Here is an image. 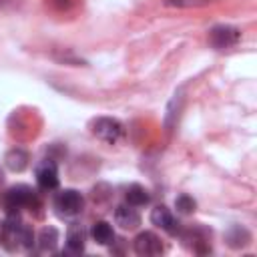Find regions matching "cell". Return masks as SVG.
<instances>
[{
    "instance_id": "obj_1",
    "label": "cell",
    "mask_w": 257,
    "mask_h": 257,
    "mask_svg": "<svg viewBox=\"0 0 257 257\" xmlns=\"http://www.w3.org/2000/svg\"><path fill=\"white\" fill-rule=\"evenodd\" d=\"M82 207H84V199L74 189H64L54 199V209L62 217H74L82 211Z\"/></svg>"
},
{
    "instance_id": "obj_2",
    "label": "cell",
    "mask_w": 257,
    "mask_h": 257,
    "mask_svg": "<svg viewBox=\"0 0 257 257\" xmlns=\"http://www.w3.org/2000/svg\"><path fill=\"white\" fill-rule=\"evenodd\" d=\"M92 133H94V137H98L104 143H118L122 139L124 128L116 118L100 116V118L92 120Z\"/></svg>"
},
{
    "instance_id": "obj_3",
    "label": "cell",
    "mask_w": 257,
    "mask_h": 257,
    "mask_svg": "<svg viewBox=\"0 0 257 257\" xmlns=\"http://www.w3.org/2000/svg\"><path fill=\"white\" fill-rule=\"evenodd\" d=\"M34 201H36V195H34L32 187H28V185H14L4 195V205L10 211L22 209V207H30Z\"/></svg>"
},
{
    "instance_id": "obj_4",
    "label": "cell",
    "mask_w": 257,
    "mask_h": 257,
    "mask_svg": "<svg viewBox=\"0 0 257 257\" xmlns=\"http://www.w3.org/2000/svg\"><path fill=\"white\" fill-rule=\"evenodd\" d=\"M133 247H135V253L143 255V257H151V255L163 253V243H161V239L153 231L139 233L135 237V241H133Z\"/></svg>"
},
{
    "instance_id": "obj_5",
    "label": "cell",
    "mask_w": 257,
    "mask_h": 257,
    "mask_svg": "<svg viewBox=\"0 0 257 257\" xmlns=\"http://www.w3.org/2000/svg\"><path fill=\"white\" fill-rule=\"evenodd\" d=\"M239 40V30L233 28V26H225V24H219L215 28H211L209 32V42L219 48V50H225V48H231L235 46Z\"/></svg>"
},
{
    "instance_id": "obj_6",
    "label": "cell",
    "mask_w": 257,
    "mask_h": 257,
    "mask_svg": "<svg viewBox=\"0 0 257 257\" xmlns=\"http://www.w3.org/2000/svg\"><path fill=\"white\" fill-rule=\"evenodd\" d=\"M114 223L120 227V229H137L141 225V215L133 209V205H118L114 209Z\"/></svg>"
},
{
    "instance_id": "obj_7",
    "label": "cell",
    "mask_w": 257,
    "mask_h": 257,
    "mask_svg": "<svg viewBox=\"0 0 257 257\" xmlns=\"http://www.w3.org/2000/svg\"><path fill=\"white\" fill-rule=\"evenodd\" d=\"M58 169L54 163H44L36 171V183L42 189H56L58 187Z\"/></svg>"
},
{
    "instance_id": "obj_8",
    "label": "cell",
    "mask_w": 257,
    "mask_h": 257,
    "mask_svg": "<svg viewBox=\"0 0 257 257\" xmlns=\"http://www.w3.org/2000/svg\"><path fill=\"white\" fill-rule=\"evenodd\" d=\"M151 221H153V225H157V227H161L169 233H175V217L167 207H163V205L155 207L153 213H151Z\"/></svg>"
},
{
    "instance_id": "obj_9",
    "label": "cell",
    "mask_w": 257,
    "mask_h": 257,
    "mask_svg": "<svg viewBox=\"0 0 257 257\" xmlns=\"http://www.w3.org/2000/svg\"><path fill=\"white\" fill-rule=\"evenodd\" d=\"M4 165L14 173H22L28 167V153L22 149H12L4 157Z\"/></svg>"
},
{
    "instance_id": "obj_10",
    "label": "cell",
    "mask_w": 257,
    "mask_h": 257,
    "mask_svg": "<svg viewBox=\"0 0 257 257\" xmlns=\"http://www.w3.org/2000/svg\"><path fill=\"white\" fill-rule=\"evenodd\" d=\"M90 235H92V239H94L98 245H108V243H112V239H114L112 227H110L106 221H96V223H92Z\"/></svg>"
},
{
    "instance_id": "obj_11",
    "label": "cell",
    "mask_w": 257,
    "mask_h": 257,
    "mask_svg": "<svg viewBox=\"0 0 257 257\" xmlns=\"http://www.w3.org/2000/svg\"><path fill=\"white\" fill-rule=\"evenodd\" d=\"M66 247L70 251H74V253L84 249V231H82L80 225H72L68 229V233H66Z\"/></svg>"
},
{
    "instance_id": "obj_12",
    "label": "cell",
    "mask_w": 257,
    "mask_h": 257,
    "mask_svg": "<svg viewBox=\"0 0 257 257\" xmlns=\"http://www.w3.org/2000/svg\"><path fill=\"white\" fill-rule=\"evenodd\" d=\"M227 243H229L231 247L239 249V247H245V245L251 243V235H249V231L243 229V227H231V229L227 231Z\"/></svg>"
},
{
    "instance_id": "obj_13",
    "label": "cell",
    "mask_w": 257,
    "mask_h": 257,
    "mask_svg": "<svg viewBox=\"0 0 257 257\" xmlns=\"http://www.w3.org/2000/svg\"><path fill=\"white\" fill-rule=\"evenodd\" d=\"M58 245V231L54 227H44L38 233V247L42 251H54Z\"/></svg>"
},
{
    "instance_id": "obj_14",
    "label": "cell",
    "mask_w": 257,
    "mask_h": 257,
    "mask_svg": "<svg viewBox=\"0 0 257 257\" xmlns=\"http://www.w3.org/2000/svg\"><path fill=\"white\" fill-rule=\"evenodd\" d=\"M126 203L133 205V207H141V205H147L149 203V191L141 185H131L126 189Z\"/></svg>"
},
{
    "instance_id": "obj_15",
    "label": "cell",
    "mask_w": 257,
    "mask_h": 257,
    "mask_svg": "<svg viewBox=\"0 0 257 257\" xmlns=\"http://www.w3.org/2000/svg\"><path fill=\"white\" fill-rule=\"evenodd\" d=\"M175 209H177L181 215H191V213L197 209V203H195V199H193L191 195L181 193V195L175 199Z\"/></svg>"
},
{
    "instance_id": "obj_16",
    "label": "cell",
    "mask_w": 257,
    "mask_h": 257,
    "mask_svg": "<svg viewBox=\"0 0 257 257\" xmlns=\"http://www.w3.org/2000/svg\"><path fill=\"white\" fill-rule=\"evenodd\" d=\"M0 183H2V173H0Z\"/></svg>"
}]
</instances>
